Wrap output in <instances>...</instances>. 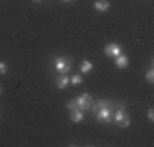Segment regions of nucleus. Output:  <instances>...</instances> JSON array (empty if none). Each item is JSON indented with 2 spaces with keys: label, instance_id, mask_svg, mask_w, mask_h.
I'll return each mask as SVG.
<instances>
[{
  "label": "nucleus",
  "instance_id": "obj_2",
  "mask_svg": "<svg viewBox=\"0 0 154 147\" xmlns=\"http://www.w3.org/2000/svg\"><path fill=\"white\" fill-rule=\"evenodd\" d=\"M75 104H77V109H81V111H89V109H91V104H93V98H91L88 93L81 94V96L75 98Z\"/></svg>",
  "mask_w": 154,
  "mask_h": 147
},
{
  "label": "nucleus",
  "instance_id": "obj_10",
  "mask_svg": "<svg viewBox=\"0 0 154 147\" xmlns=\"http://www.w3.org/2000/svg\"><path fill=\"white\" fill-rule=\"evenodd\" d=\"M94 9L99 11V12H106L110 9V2H108V0H96V2H94Z\"/></svg>",
  "mask_w": 154,
  "mask_h": 147
},
{
  "label": "nucleus",
  "instance_id": "obj_4",
  "mask_svg": "<svg viewBox=\"0 0 154 147\" xmlns=\"http://www.w3.org/2000/svg\"><path fill=\"white\" fill-rule=\"evenodd\" d=\"M120 53H122V48L118 43H108L105 46V55L110 57V58H116Z\"/></svg>",
  "mask_w": 154,
  "mask_h": 147
},
{
  "label": "nucleus",
  "instance_id": "obj_11",
  "mask_svg": "<svg viewBox=\"0 0 154 147\" xmlns=\"http://www.w3.org/2000/svg\"><path fill=\"white\" fill-rule=\"evenodd\" d=\"M91 70H93V63L89 60H84L82 63H81V72H82V74H89Z\"/></svg>",
  "mask_w": 154,
  "mask_h": 147
},
{
  "label": "nucleus",
  "instance_id": "obj_18",
  "mask_svg": "<svg viewBox=\"0 0 154 147\" xmlns=\"http://www.w3.org/2000/svg\"><path fill=\"white\" fill-rule=\"evenodd\" d=\"M34 4H39V2H43V0H33Z\"/></svg>",
  "mask_w": 154,
  "mask_h": 147
},
{
  "label": "nucleus",
  "instance_id": "obj_14",
  "mask_svg": "<svg viewBox=\"0 0 154 147\" xmlns=\"http://www.w3.org/2000/svg\"><path fill=\"white\" fill-rule=\"evenodd\" d=\"M128 125H130V118H128V115L123 116V120H120L118 123H116V127H120V128H127Z\"/></svg>",
  "mask_w": 154,
  "mask_h": 147
},
{
  "label": "nucleus",
  "instance_id": "obj_21",
  "mask_svg": "<svg viewBox=\"0 0 154 147\" xmlns=\"http://www.w3.org/2000/svg\"><path fill=\"white\" fill-rule=\"evenodd\" d=\"M63 2H65V0H63Z\"/></svg>",
  "mask_w": 154,
  "mask_h": 147
},
{
  "label": "nucleus",
  "instance_id": "obj_5",
  "mask_svg": "<svg viewBox=\"0 0 154 147\" xmlns=\"http://www.w3.org/2000/svg\"><path fill=\"white\" fill-rule=\"evenodd\" d=\"M123 116H127L125 104H115V115H111V120L118 123L120 120H123Z\"/></svg>",
  "mask_w": 154,
  "mask_h": 147
},
{
  "label": "nucleus",
  "instance_id": "obj_15",
  "mask_svg": "<svg viewBox=\"0 0 154 147\" xmlns=\"http://www.w3.org/2000/svg\"><path fill=\"white\" fill-rule=\"evenodd\" d=\"M147 118H149V121H151V123L154 121V109H152V106H151V108H147Z\"/></svg>",
  "mask_w": 154,
  "mask_h": 147
},
{
  "label": "nucleus",
  "instance_id": "obj_1",
  "mask_svg": "<svg viewBox=\"0 0 154 147\" xmlns=\"http://www.w3.org/2000/svg\"><path fill=\"white\" fill-rule=\"evenodd\" d=\"M53 67L57 74H69V70L72 69V62L65 57H57L53 60Z\"/></svg>",
  "mask_w": 154,
  "mask_h": 147
},
{
  "label": "nucleus",
  "instance_id": "obj_20",
  "mask_svg": "<svg viewBox=\"0 0 154 147\" xmlns=\"http://www.w3.org/2000/svg\"><path fill=\"white\" fill-rule=\"evenodd\" d=\"M65 2H72V0H65Z\"/></svg>",
  "mask_w": 154,
  "mask_h": 147
},
{
  "label": "nucleus",
  "instance_id": "obj_6",
  "mask_svg": "<svg viewBox=\"0 0 154 147\" xmlns=\"http://www.w3.org/2000/svg\"><path fill=\"white\" fill-rule=\"evenodd\" d=\"M69 84H70V77H69V74H58V77L55 79V86L58 87V89H65Z\"/></svg>",
  "mask_w": 154,
  "mask_h": 147
},
{
  "label": "nucleus",
  "instance_id": "obj_19",
  "mask_svg": "<svg viewBox=\"0 0 154 147\" xmlns=\"http://www.w3.org/2000/svg\"><path fill=\"white\" fill-rule=\"evenodd\" d=\"M0 93H2V86H0Z\"/></svg>",
  "mask_w": 154,
  "mask_h": 147
},
{
  "label": "nucleus",
  "instance_id": "obj_16",
  "mask_svg": "<svg viewBox=\"0 0 154 147\" xmlns=\"http://www.w3.org/2000/svg\"><path fill=\"white\" fill-rule=\"evenodd\" d=\"M7 74V63L5 62H0V75Z\"/></svg>",
  "mask_w": 154,
  "mask_h": 147
},
{
  "label": "nucleus",
  "instance_id": "obj_12",
  "mask_svg": "<svg viewBox=\"0 0 154 147\" xmlns=\"http://www.w3.org/2000/svg\"><path fill=\"white\" fill-rule=\"evenodd\" d=\"M146 81L149 82V84H154V70H152V65L147 69V72H146Z\"/></svg>",
  "mask_w": 154,
  "mask_h": 147
},
{
  "label": "nucleus",
  "instance_id": "obj_7",
  "mask_svg": "<svg viewBox=\"0 0 154 147\" xmlns=\"http://www.w3.org/2000/svg\"><path fill=\"white\" fill-rule=\"evenodd\" d=\"M113 103H110L108 99H99V101H93V104H91V113H96L98 109H101V108H106V106H111Z\"/></svg>",
  "mask_w": 154,
  "mask_h": 147
},
{
  "label": "nucleus",
  "instance_id": "obj_8",
  "mask_svg": "<svg viewBox=\"0 0 154 147\" xmlns=\"http://www.w3.org/2000/svg\"><path fill=\"white\" fill-rule=\"evenodd\" d=\"M115 65L118 67V69H127V67H128V57L123 55V53H120L115 58Z\"/></svg>",
  "mask_w": 154,
  "mask_h": 147
},
{
  "label": "nucleus",
  "instance_id": "obj_13",
  "mask_svg": "<svg viewBox=\"0 0 154 147\" xmlns=\"http://www.w3.org/2000/svg\"><path fill=\"white\" fill-rule=\"evenodd\" d=\"M70 84H74V86L82 84V75H81V74H74V75L70 77Z\"/></svg>",
  "mask_w": 154,
  "mask_h": 147
},
{
  "label": "nucleus",
  "instance_id": "obj_17",
  "mask_svg": "<svg viewBox=\"0 0 154 147\" xmlns=\"http://www.w3.org/2000/svg\"><path fill=\"white\" fill-rule=\"evenodd\" d=\"M67 108H69V111H70V109H75V108H77L75 99H72V101H69V103H67Z\"/></svg>",
  "mask_w": 154,
  "mask_h": 147
},
{
  "label": "nucleus",
  "instance_id": "obj_3",
  "mask_svg": "<svg viewBox=\"0 0 154 147\" xmlns=\"http://www.w3.org/2000/svg\"><path fill=\"white\" fill-rule=\"evenodd\" d=\"M113 104H111V106H106V108H101V109H98V111H96V118H98L99 121H105V123H110L111 121V111H113Z\"/></svg>",
  "mask_w": 154,
  "mask_h": 147
},
{
  "label": "nucleus",
  "instance_id": "obj_9",
  "mask_svg": "<svg viewBox=\"0 0 154 147\" xmlns=\"http://www.w3.org/2000/svg\"><path fill=\"white\" fill-rule=\"evenodd\" d=\"M70 120L74 121V123H79V121L84 120V111H81V109H70Z\"/></svg>",
  "mask_w": 154,
  "mask_h": 147
}]
</instances>
